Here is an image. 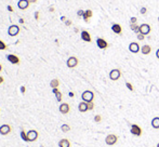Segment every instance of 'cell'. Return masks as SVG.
<instances>
[{"label": "cell", "mask_w": 159, "mask_h": 147, "mask_svg": "<svg viewBox=\"0 0 159 147\" xmlns=\"http://www.w3.org/2000/svg\"><path fill=\"white\" fill-rule=\"evenodd\" d=\"M81 98L83 102H87V103L93 102V99H94V93L90 90H87L81 94Z\"/></svg>", "instance_id": "6da1fadb"}, {"label": "cell", "mask_w": 159, "mask_h": 147, "mask_svg": "<svg viewBox=\"0 0 159 147\" xmlns=\"http://www.w3.org/2000/svg\"><path fill=\"white\" fill-rule=\"evenodd\" d=\"M117 142H118V136L116 135V134H108L105 138V143L109 146L115 145Z\"/></svg>", "instance_id": "7a4b0ae2"}, {"label": "cell", "mask_w": 159, "mask_h": 147, "mask_svg": "<svg viewBox=\"0 0 159 147\" xmlns=\"http://www.w3.org/2000/svg\"><path fill=\"white\" fill-rule=\"evenodd\" d=\"M121 77V73L118 68H115V69H112L109 73V79L113 81H117Z\"/></svg>", "instance_id": "3957f363"}, {"label": "cell", "mask_w": 159, "mask_h": 147, "mask_svg": "<svg viewBox=\"0 0 159 147\" xmlns=\"http://www.w3.org/2000/svg\"><path fill=\"white\" fill-rule=\"evenodd\" d=\"M19 33H20V27L17 26V25H11V26L8 28V34H9V36H11V37L17 36Z\"/></svg>", "instance_id": "277c9868"}, {"label": "cell", "mask_w": 159, "mask_h": 147, "mask_svg": "<svg viewBox=\"0 0 159 147\" xmlns=\"http://www.w3.org/2000/svg\"><path fill=\"white\" fill-rule=\"evenodd\" d=\"M78 63H79V62H78V59L76 56H70L66 62L68 68H75V67L78 65Z\"/></svg>", "instance_id": "5b68a950"}, {"label": "cell", "mask_w": 159, "mask_h": 147, "mask_svg": "<svg viewBox=\"0 0 159 147\" xmlns=\"http://www.w3.org/2000/svg\"><path fill=\"white\" fill-rule=\"evenodd\" d=\"M131 134H133L134 136H141L142 135V129L138 126V124H132L130 129Z\"/></svg>", "instance_id": "8992f818"}, {"label": "cell", "mask_w": 159, "mask_h": 147, "mask_svg": "<svg viewBox=\"0 0 159 147\" xmlns=\"http://www.w3.org/2000/svg\"><path fill=\"white\" fill-rule=\"evenodd\" d=\"M138 31H140V34H143L146 36V35H148L151 31V27L148 24H141L140 28H138Z\"/></svg>", "instance_id": "52a82bcc"}, {"label": "cell", "mask_w": 159, "mask_h": 147, "mask_svg": "<svg viewBox=\"0 0 159 147\" xmlns=\"http://www.w3.org/2000/svg\"><path fill=\"white\" fill-rule=\"evenodd\" d=\"M12 131V128L10 124H2L0 126V134L1 135H8Z\"/></svg>", "instance_id": "ba28073f"}, {"label": "cell", "mask_w": 159, "mask_h": 147, "mask_svg": "<svg viewBox=\"0 0 159 147\" xmlns=\"http://www.w3.org/2000/svg\"><path fill=\"white\" fill-rule=\"evenodd\" d=\"M27 136H28V142H35L37 141L39 134H38V132L36 130H30L27 132Z\"/></svg>", "instance_id": "9c48e42d"}, {"label": "cell", "mask_w": 159, "mask_h": 147, "mask_svg": "<svg viewBox=\"0 0 159 147\" xmlns=\"http://www.w3.org/2000/svg\"><path fill=\"white\" fill-rule=\"evenodd\" d=\"M59 110H60L61 114L66 115V114L69 113L70 107H69V105H68L67 103H62V104L60 105V107H59Z\"/></svg>", "instance_id": "30bf717a"}, {"label": "cell", "mask_w": 159, "mask_h": 147, "mask_svg": "<svg viewBox=\"0 0 159 147\" xmlns=\"http://www.w3.org/2000/svg\"><path fill=\"white\" fill-rule=\"evenodd\" d=\"M140 46H138V42H131L129 44V51L132 52V53H138L140 52Z\"/></svg>", "instance_id": "8fae6325"}, {"label": "cell", "mask_w": 159, "mask_h": 147, "mask_svg": "<svg viewBox=\"0 0 159 147\" xmlns=\"http://www.w3.org/2000/svg\"><path fill=\"white\" fill-rule=\"evenodd\" d=\"M96 44H97L98 48L102 49V50H104V49H106L108 47L107 41H106L105 39H103V38H97L96 39Z\"/></svg>", "instance_id": "7c38bea8"}, {"label": "cell", "mask_w": 159, "mask_h": 147, "mask_svg": "<svg viewBox=\"0 0 159 147\" xmlns=\"http://www.w3.org/2000/svg\"><path fill=\"white\" fill-rule=\"evenodd\" d=\"M29 3L30 2L28 0H19L17 7H19V9H21V10H26L29 7Z\"/></svg>", "instance_id": "4fadbf2b"}, {"label": "cell", "mask_w": 159, "mask_h": 147, "mask_svg": "<svg viewBox=\"0 0 159 147\" xmlns=\"http://www.w3.org/2000/svg\"><path fill=\"white\" fill-rule=\"evenodd\" d=\"M7 59H8V61H9L11 64H19V63H20L19 56L14 55V54H8V55H7Z\"/></svg>", "instance_id": "5bb4252c"}, {"label": "cell", "mask_w": 159, "mask_h": 147, "mask_svg": "<svg viewBox=\"0 0 159 147\" xmlns=\"http://www.w3.org/2000/svg\"><path fill=\"white\" fill-rule=\"evenodd\" d=\"M80 36H81L82 40L85 42H91V40H92V39H91V35L89 34V31H87V30H82Z\"/></svg>", "instance_id": "9a60e30c"}, {"label": "cell", "mask_w": 159, "mask_h": 147, "mask_svg": "<svg viewBox=\"0 0 159 147\" xmlns=\"http://www.w3.org/2000/svg\"><path fill=\"white\" fill-rule=\"evenodd\" d=\"M78 109H79L80 113H85V111H88L89 110V108H88V103L87 102H81V103H79Z\"/></svg>", "instance_id": "2e32d148"}, {"label": "cell", "mask_w": 159, "mask_h": 147, "mask_svg": "<svg viewBox=\"0 0 159 147\" xmlns=\"http://www.w3.org/2000/svg\"><path fill=\"white\" fill-rule=\"evenodd\" d=\"M141 52H142V54L144 55H147V54H149L151 52V48L149 44H144V46L141 48Z\"/></svg>", "instance_id": "e0dca14e"}, {"label": "cell", "mask_w": 159, "mask_h": 147, "mask_svg": "<svg viewBox=\"0 0 159 147\" xmlns=\"http://www.w3.org/2000/svg\"><path fill=\"white\" fill-rule=\"evenodd\" d=\"M59 147H70V142L67 138H62L59 142Z\"/></svg>", "instance_id": "ac0fdd59"}, {"label": "cell", "mask_w": 159, "mask_h": 147, "mask_svg": "<svg viewBox=\"0 0 159 147\" xmlns=\"http://www.w3.org/2000/svg\"><path fill=\"white\" fill-rule=\"evenodd\" d=\"M93 15V12L91 10H85V14H83L82 19L85 20V22H89V19H91Z\"/></svg>", "instance_id": "d6986e66"}, {"label": "cell", "mask_w": 159, "mask_h": 147, "mask_svg": "<svg viewBox=\"0 0 159 147\" xmlns=\"http://www.w3.org/2000/svg\"><path fill=\"white\" fill-rule=\"evenodd\" d=\"M112 30L114 31L115 34H121V31H122V27L120 26V24H114L112 26Z\"/></svg>", "instance_id": "ffe728a7"}, {"label": "cell", "mask_w": 159, "mask_h": 147, "mask_svg": "<svg viewBox=\"0 0 159 147\" xmlns=\"http://www.w3.org/2000/svg\"><path fill=\"white\" fill-rule=\"evenodd\" d=\"M151 127L154 129H159V117H155L151 120Z\"/></svg>", "instance_id": "44dd1931"}, {"label": "cell", "mask_w": 159, "mask_h": 147, "mask_svg": "<svg viewBox=\"0 0 159 147\" xmlns=\"http://www.w3.org/2000/svg\"><path fill=\"white\" fill-rule=\"evenodd\" d=\"M59 86H60V80L59 79H52L51 82H50V87H51L52 89H54V88H59Z\"/></svg>", "instance_id": "7402d4cb"}, {"label": "cell", "mask_w": 159, "mask_h": 147, "mask_svg": "<svg viewBox=\"0 0 159 147\" xmlns=\"http://www.w3.org/2000/svg\"><path fill=\"white\" fill-rule=\"evenodd\" d=\"M130 28L132 29L134 33L140 34V31H138V28H140V26H138V25H136V24H130Z\"/></svg>", "instance_id": "603a6c76"}, {"label": "cell", "mask_w": 159, "mask_h": 147, "mask_svg": "<svg viewBox=\"0 0 159 147\" xmlns=\"http://www.w3.org/2000/svg\"><path fill=\"white\" fill-rule=\"evenodd\" d=\"M61 130L64 132V133H66V132H69L70 131V127L68 126V124L64 123V124H62V127H61Z\"/></svg>", "instance_id": "cb8c5ba5"}, {"label": "cell", "mask_w": 159, "mask_h": 147, "mask_svg": "<svg viewBox=\"0 0 159 147\" xmlns=\"http://www.w3.org/2000/svg\"><path fill=\"white\" fill-rule=\"evenodd\" d=\"M21 137H22V139L24 142H28V136H27V133L24 130L21 131Z\"/></svg>", "instance_id": "d4e9b609"}, {"label": "cell", "mask_w": 159, "mask_h": 147, "mask_svg": "<svg viewBox=\"0 0 159 147\" xmlns=\"http://www.w3.org/2000/svg\"><path fill=\"white\" fill-rule=\"evenodd\" d=\"M6 49H7V44L2 40H0V50H6Z\"/></svg>", "instance_id": "484cf974"}, {"label": "cell", "mask_w": 159, "mask_h": 147, "mask_svg": "<svg viewBox=\"0 0 159 147\" xmlns=\"http://www.w3.org/2000/svg\"><path fill=\"white\" fill-rule=\"evenodd\" d=\"M55 96H56V99H57V102H61L62 101V93L59 91L56 94H55Z\"/></svg>", "instance_id": "4316f807"}, {"label": "cell", "mask_w": 159, "mask_h": 147, "mask_svg": "<svg viewBox=\"0 0 159 147\" xmlns=\"http://www.w3.org/2000/svg\"><path fill=\"white\" fill-rule=\"evenodd\" d=\"M94 121H95V122H101V121H102V117H101L100 116V115H96V116H95L94 117Z\"/></svg>", "instance_id": "83f0119b"}, {"label": "cell", "mask_w": 159, "mask_h": 147, "mask_svg": "<svg viewBox=\"0 0 159 147\" xmlns=\"http://www.w3.org/2000/svg\"><path fill=\"white\" fill-rule=\"evenodd\" d=\"M144 39H145V35H143V34H138V40L143 41Z\"/></svg>", "instance_id": "f1b7e54d"}, {"label": "cell", "mask_w": 159, "mask_h": 147, "mask_svg": "<svg viewBox=\"0 0 159 147\" xmlns=\"http://www.w3.org/2000/svg\"><path fill=\"white\" fill-rule=\"evenodd\" d=\"M126 87H127V88H128L130 91H133V90H134V88H133V86L130 83V82H127V83H126Z\"/></svg>", "instance_id": "f546056e"}, {"label": "cell", "mask_w": 159, "mask_h": 147, "mask_svg": "<svg viewBox=\"0 0 159 147\" xmlns=\"http://www.w3.org/2000/svg\"><path fill=\"white\" fill-rule=\"evenodd\" d=\"M88 108H89V110H92V109L94 108V104H93V102L88 103Z\"/></svg>", "instance_id": "4dcf8cb0"}, {"label": "cell", "mask_w": 159, "mask_h": 147, "mask_svg": "<svg viewBox=\"0 0 159 147\" xmlns=\"http://www.w3.org/2000/svg\"><path fill=\"white\" fill-rule=\"evenodd\" d=\"M136 22H138V19H136V17H131L130 24H136Z\"/></svg>", "instance_id": "1f68e13d"}, {"label": "cell", "mask_w": 159, "mask_h": 147, "mask_svg": "<svg viewBox=\"0 0 159 147\" xmlns=\"http://www.w3.org/2000/svg\"><path fill=\"white\" fill-rule=\"evenodd\" d=\"M146 12H147V9H146L145 7H143V8L140 10V13H141V14H145Z\"/></svg>", "instance_id": "d6a6232c"}, {"label": "cell", "mask_w": 159, "mask_h": 147, "mask_svg": "<svg viewBox=\"0 0 159 147\" xmlns=\"http://www.w3.org/2000/svg\"><path fill=\"white\" fill-rule=\"evenodd\" d=\"M83 14H85V11H83V10H79V11L77 12L78 16H83Z\"/></svg>", "instance_id": "836d02e7"}, {"label": "cell", "mask_w": 159, "mask_h": 147, "mask_svg": "<svg viewBox=\"0 0 159 147\" xmlns=\"http://www.w3.org/2000/svg\"><path fill=\"white\" fill-rule=\"evenodd\" d=\"M7 10L9 12H13V8H12V6H10V4H8L7 6Z\"/></svg>", "instance_id": "e575fe53"}, {"label": "cell", "mask_w": 159, "mask_h": 147, "mask_svg": "<svg viewBox=\"0 0 159 147\" xmlns=\"http://www.w3.org/2000/svg\"><path fill=\"white\" fill-rule=\"evenodd\" d=\"M65 25H66V26H70V25H72V21L66 20V21H65Z\"/></svg>", "instance_id": "d590c367"}, {"label": "cell", "mask_w": 159, "mask_h": 147, "mask_svg": "<svg viewBox=\"0 0 159 147\" xmlns=\"http://www.w3.org/2000/svg\"><path fill=\"white\" fill-rule=\"evenodd\" d=\"M35 20H39V12L38 11L35 12Z\"/></svg>", "instance_id": "8d00e7d4"}, {"label": "cell", "mask_w": 159, "mask_h": 147, "mask_svg": "<svg viewBox=\"0 0 159 147\" xmlns=\"http://www.w3.org/2000/svg\"><path fill=\"white\" fill-rule=\"evenodd\" d=\"M21 92H22V93H23V94H24V93H25V92H26V88H25V87H24V86H22V87H21Z\"/></svg>", "instance_id": "74e56055"}, {"label": "cell", "mask_w": 159, "mask_h": 147, "mask_svg": "<svg viewBox=\"0 0 159 147\" xmlns=\"http://www.w3.org/2000/svg\"><path fill=\"white\" fill-rule=\"evenodd\" d=\"M52 92H53L54 94H56L57 92H59V88H54V89H52Z\"/></svg>", "instance_id": "f35d334b"}, {"label": "cell", "mask_w": 159, "mask_h": 147, "mask_svg": "<svg viewBox=\"0 0 159 147\" xmlns=\"http://www.w3.org/2000/svg\"><path fill=\"white\" fill-rule=\"evenodd\" d=\"M61 21H62V22H65V21H66V16H64V15L61 16Z\"/></svg>", "instance_id": "ab89813d"}, {"label": "cell", "mask_w": 159, "mask_h": 147, "mask_svg": "<svg viewBox=\"0 0 159 147\" xmlns=\"http://www.w3.org/2000/svg\"><path fill=\"white\" fill-rule=\"evenodd\" d=\"M49 11H50V12H54V7H52V6L50 7V8H49Z\"/></svg>", "instance_id": "60d3db41"}, {"label": "cell", "mask_w": 159, "mask_h": 147, "mask_svg": "<svg viewBox=\"0 0 159 147\" xmlns=\"http://www.w3.org/2000/svg\"><path fill=\"white\" fill-rule=\"evenodd\" d=\"M68 95H69L70 98H74V95H75V94H74V92H69V93H68Z\"/></svg>", "instance_id": "b9f144b4"}, {"label": "cell", "mask_w": 159, "mask_h": 147, "mask_svg": "<svg viewBox=\"0 0 159 147\" xmlns=\"http://www.w3.org/2000/svg\"><path fill=\"white\" fill-rule=\"evenodd\" d=\"M3 81H4L3 77H1V76H0V84H1V83H3Z\"/></svg>", "instance_id": "7bdbcfd3"}, {"label": "cell", "mask_w": 159, "mask_h": 147, "mask_svg": "<svg viewBox=\"0 0 159 147\" xmlns=\"http://www.w3.org/2000/svg\"><path fill=\"white\" fill-rule=\"evenodd\" d=\"M156 56H157V59H159V49L157 50V51H156Z\"/></svg>", "instance_id": "ee69618b"}, {"label": "cell", "mask_w": 159, "mask_h": 147, "mask_svg": "<svg viewBox=\"0 0 159 147\" xmlns=\"http://www.w3.org/2000/svg\"><path fill=\"white\" fill-rule=\"evenodd\" d=\"M20 23L23 24V23H24V20H23V19H20Z\"/></svg>", "instance_id": "f6af8a7d"}, {"label": "cell", "mask_w": 159, "mask_h": 147, "mask_svg": "<svg viewBox=\"0 0 159 147\" xmlns=\"http://www.w3.org/2000/svg\"><path fill=\"white\" fill-rule=\"evenodd\" d=\"M29 2H32V3H34V2H37V0H28Z\"/></svg>", "instance_id": "bcb514c9"}, {"label": "cell", "mask_w": 159, "mask_h": 147, "mask_svg": "<svg viewBox=\"0 0 159 147\" xmlns=\"http://www.w3.org/2000/svg\"><path fill=\"white\" fill-rule=\"evenodd\" d=\"M1 70H2V65L0 64V71H1Z\"/></svg>", "instance_id": "7dc6e473"}, {"label": "cell", "mask_w": 159, "mask_h": 147, "mask_svg": "<svg viewBox=\"0 0 159 147\" xmlns=\"http://www.w3.org/2000/svg\"><path fill=\"white\" fill-rule=\"evenodd\" d=\"M156 147H159V143H158V144H157V146H156Z\"/></svg>", "instance_id": "c3c4849f"}, {"label": "cell", "mask_w": 159, "mask_h": 147, "mask_svg": "<svg viewBox=\"0 0 159 147\" xmlns=\"http://www.w3.org/2000/svg\"><path fill=\"white\" fill-rule=\"evenodd\" d=\"M158 22H159V16H158Z\"/></svg>", "instance_id": "681fc988"}]
</instances>
